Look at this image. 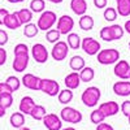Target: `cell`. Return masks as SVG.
<instances>
[{
	"label": "cell",
	"mask_w": 130,
	"mask_h": 130,
	"mask_svg": "<svg viewBox=\"0 0 130 130\" xmlns=\"http://www.w3.org/2000/svg\"><path fill=\"white\" fill-rule=\"evenodd\" d=\"M100 112L104 115V117H112L116 116L118 112H120V104L116 102H104L99 105Z\"/></svg>",
	"instance_id": "4fadbf2b"
},
{
	"label": "cell",
	"mask_w": 130,
	"mask_h": 130,
	"mask_svg": "<svg viewBox=\"0 0 130 130\" xmlns=\"http://www.w3.org/2000/svg\"><path fill=\"white\" fill-rule=\"evenodd\" d=\"M74 27V20L69 14H62L57 20V31L61 35H68Z\"/></svg>",
	"instance_id": "30bf717a"
},
{
	"label": "cell",
	"mask_w": 130,
	"mask_h": 130,
	"mask_svg": "<svg viewBox=\"0 0 130 130\" xmlns=\"http://www.w3.org/2000/svg\"><path fill=\"white\" fill-rule=\"evenodd\" d=\"M5 83L9 86V89H10V91H12V92L18 91L20 86H21V81L16 77V75H9V77L5 79Z\"/></svg>",
	"instance_id": "d6a6232c"
},
{
	"label": "cell",
	"mask_w": 130,
	"mask_h": 130,
	"mask_svg": "<svg viewBox=\"0 0 130 130\" xmlns=\"http://www.w3.org/2000/svg\"><path fill=\"white\" fill-rule=\"evenodd\" d=\"M8 34H7V31L3 30V29H0V47H3L5 46L7 43H8Z\"/></svg>",
	"instance_id": "f35d334b"
},
{
	"label": "cell",
	"mask_w": 130,
	"mask_h": 130,
	"mask_svg": "<svg viewBox=\"0 0 130 130\" xmlns=\"http://www.w3.org/2000/svg\"><path fill=\"white\" fill-rule=\"evenodd\" d=\"M98 62L102 65H111L116 64L120 60V52L116 48H107V50H100L96 53Z\"/></svg>",
	"instance_id": "3957f363"
},
{
	"label": "cell",
	"mask_w": 130,
	"mask_h": 130,
	"mask_svg": "<svg viewBox=\"0 0 130 130\" xmlns=\"http://www.w3.org/2000/svg\"><path fill=\"white\" fill-rule=\"evenodd\" d=\"M73 91L69 90V89H65V90H60V92L57 94V98H59V102L61 104H69L72 100H73Z\"/></svg>",
	"instance_id": "484cf974"
},
{
	"label": "cell",
	"mask_w": 130,
	"mask_h": 130,
	"mask_svg": "<svg viewBox=\"0 0 130 130\" xmlns=\"http://www.w3.org/2000/svg\"><path fill=\"white\" fill-rule=\"evenodd\" d=\"M124 30L127 32V34L130 35V20L129 21H126V22H125V25H124Z\"/></svg>",
	"instance_id": "f6af8a7d"
},
{
	"label": "cell",
	"mask_w": 130,
	"mask_h": 130,
	"mask_svg": "<svg viewBox=\"0 0 130 130\" xmlns=\"http://www.w3.org/2000/svg\"><path fill=\"white\" fill-rule=\"evenodd\" d=\"M104 120H105V117H104V115L100 112L99 108H98V109H94V111L91 112V115H90V121H91L92 124H95V125L103 122Z\"/></svg>",
	"instance_id": "e575fe53"
},
{
	"label": "cell",
	"mask_w": 130,
	"mask_h": 130,
	"mask_svg": "<svg viewBox=\"0 0 130 130\" xmlns=\"http://www.w3.org/2000/svg\"><path fill=\"white\" fill-rule=\"evenodd\" d=\"M31 56H32V59H34L38 64H44L48 60L50 53H48L47 48L44 47V44H42V43H37V44H34L31 47Z\"/></svg>",
	"instance_id": "9c48e42d"
},
{
	"label": "cell",
	"mask_w": 130,
	"mask_h": 130,
	"mask_svg": "<svg viewBox=\"0 0 130 130\" xmlns=\"http://www.w3.org/2000/svg\"><path fill=\"white\" fill-rule=\"evenodd\" d=\"M79 78L81 82H91L95 78V70L90 67H85L82 70H79Z\"/></svg>",
	"instance_id": "d4e9b609"
},
{
	"label": "cell",
	"mask_w": 130,
	"mask_h": 130,
	"mask_svg": "<svg viewBox=\"0 0 130 130\" xmlns=\"http://www.w3.org/2000/svg\"><path fill=\"white\" fill-rule=\"evenodd\" d=\"M60 37H61V34L57 31V29H50V30L46 31V39H47V42H50V43H56V42H59V40H60Z\"/></svg>",
	"instance_id": "836d02e7"
},
{
	"label": "cell",
	"mask_w": 130,
	"mask_h": 130,
	"mask_svg": "<svg viewBox=\"0 0 130 130\" xmlns=\"http://www.w3.org/2000/svg\"><path fill=\"white\" fill-rule=\"evenodd\" d=\"M29 8L34 13H42L46 8V0H31Z\"/></svg>",
	"instance_id": "4dcf8cb0"
},
{
	"label": "cell",
	"mask_w": 130,
	"mask_h": 130,
	"mask_svg": "<svg viewBox=\"0 0 130 130\" xmlns=\"http://www.w3.org/2000/svg\"><path fill=\"white\" fill-rule=\"evenodd\" d=\"M13 104V96H12V92H3L0 94V105H3L4 108H8L12 107Z\"/></svg>",
	"instance_id": "1f68e13d"
},
{
	"label": "cell",
	"mask_w": 130,
	"mask_h": 130,
	"mask_svg": "<svg viewBox=\"0 0 130 130\" xmlns=\"http://www.w3.org/2000/svg\"><path fill=\"white\" fill-rule=\"evenodd\" d=\"M7 2L12 3V4H17V3H22V2H25V0H7Z\"/></svg>",
	"instance_id": "7dc6e473"
},
{
	"label": "cell",
	"mask_w": 130,
	"mask_h": 130,
	"mask_svg": "<svg viewBox=\"0 0 130 130\" xmlns=\"http://www.w3.org/2000/svg\"><path fill=\"white\" fill-rule=\"evenodd\" d=\"M96 130H115V129H113L112 125H109V124H107V122L103 121V122L96 125Z\"/></svg>",
	"instance_id": "60d3db41"
},
{
	"label": "cell",
	"mask_w": 130,
	"mask_h": 130,
	"mask_svg": "<svg viewBox=\"0 0 130 130\" xmlns=\"http://www.w3.org/2000/svg\"><path fill=\"white\" fill-rule=\"evenodd\" d=\"M7 113V108H4L3 105H0V117H4Z\"/></svg>",
	"instance_id": "bcb514c9"
},
{
	"label": "cell",
	"mask_w": 130,
	"mask_h": 130,
	"mask_svg": "<svg viewBox=\"0 0 130 130\" xmlns=\"http://www.w3.org/2000/svg\"><path fill=\"white\" fill-rule=\"evenodd\" d=\"M129 50H130V42H129Z\"/></svg>",
	"instance_id": "f5cc1de1"
},
{
	"label": "cell",
	"mask_w": 130,
	"mask_h": 130,
	"mask_svg": "<svg viewBox=\"0 0 130 130\" xmlns=\"http://www.w3.org/2000/svg\"><path fill=\"white\" fill-rule=\"evenodd\" d=\"M117 2V14L121 17H129L130 16V0H116Z\"/></svg>",
	"instance_id": "ffe728a7"
},
{
	"label": "cell",
	"mask_w": 130,
	"mask_h": 130,
	"mask_svg": "<svg viewBox=\"0 0 130 130\" xmlns=\"http://www.w3.org/2000/svg\"><path fill=\"white\" fill-rule=\"evenodd\" d=\"M113 92L117 96H130V81H118L112 87Z\"/></svg>",
	"instance_id": "9a60e30c"
},
{
	"label": "cell",
	"mask_w": 130,
	"mask_h": 130,
	"mask_svg": "<svg viewBox=\"0 0 130 130\" xmlns=\"http://www.w3.org/2000/svg\"><path fill=\"white\" fill-rule=\"evenodd\" d=\"M39 91H43L48 96H57V94L60 92V85L55 79L42 78L40 79V86H39Z\"/></svg>",
	"instance_id": "8992f818"
},
{
	"label": "cell",
	"mask_w": 130,
	"mask_h": 130,
	"mask_svg": "<svg viewBox=\"0 0 130 130\" xmlns=\"http://www.w3.org/2000/svg\"><path fill=\"white\" fill-rule=\"evenodd\" d=\"M64 83L67 86V89L69 90H75L79 87L81 85V78H79V73L78 72H72L69 73L64 79Z\"/></svg>",
	"instance_id": "2e32d148"
},
{
	"label": "cell",
	"mask_w": 130,
	"mask_h": 130,
	"mask_svg": "<svg viewBox=\"0 0 130 130\" xmlns=\"http://www.w3.org/2000/svg\"><path fill=\"white\" fill-rule=\"evenodd\" d=\"M68 47L72 50H78L81 47V37L75 32L68 34Z\"/></svg>",
	"instance_id": "83f0119b"
},
{
	"label": "cell",
	"mask_w": 130,
	"mask_h": 130,
	"mask_svg": "<svg viewBox=\"0 0 130 130\" xmlns=\"http://www.w3.org/2000/svg\"><path fill=\"white\" fill-rule=\"evenodd\" d=\"M18 18H20V22L21 25H26L29 22H31V20H32V12L30 9L27 8H24V9H20L18 12H16Z\"/></svg>",
	"instance_id": "cb8c5ba5"
},
{
	"label": "cell",
	"mask_w": 130,
	"mask_h": 130,
	"mask_svg": "<svg viewBox=\"0 0 130 130\" xmlns=\"http://www.w3.org/2000/svg\"><path fill=\"white\" fill-rule=\"evenodd\" d=\"M78 25H79V27H81L82 30L89 31V30H92V29H94L95 21H94V18H92L91 16L83 14V16H81V18H79V21H78Z\"/></svg>",
	"instance_id": "44dd1931"
},
{
	"label": "cell",
	"mask_w": 130,
	"mask_h": 130,
	"mask_svg": "<svg viewBox=\"0 0 130 130\" xmlns=\"http://www.w3.org/2000/svg\"><path fill=\"white\" fill-rule=\"evenodd\" d=\"M103 16H104V20L105 21H108V22H113V21L117 18V10L115 8H111V7L109 8H105Z\"/></svg>",
	"instance_id": "d590c367"
},
{
	"label": "cell",
	"mask_w": 130,
	"mask_h": 130,
	"mask_svg": "<svg viewBox=\"0 0 130 130\" xmlns=\"http://www.w3.org/2000/svg\"><path fill=\"white\" fill-rule=\"evenodd\" d=\"M3 92H12L9 89V86L5 83V82H0V94H3ZM13 94V92H12Z\"/></svg>",
	"instance_id": "ee69618b"
},
{
	"label": "cell",
	"mask_w": 130,
	"mask_h": 130,
	"mask_svg": "<svg viewBox=\"0 0 130 130\" xmlns=\"http://www.w3.org/2000/svg\"><path fill=\"white\" fill-rule=\"evenodd\" d=\"M47 2L53 3V4H60V3H62V2H64V0H47Z\"/></svg>",
	"instance_id": "c3c4849f"
},
{
	"label": "cell",
	"mask_w": 130,
	"mask_h": 130,
	"mask_svg": "<svg viewBox=\"0 0 130 130\" xmlns=\"http://www.w3.org/2000/svg\"><path fill=\"white\" fill-rule=\"evenodd\" d=\"M100 96H102V92H100V89L96 87V86H90L87 87L81 95V100L82 103L89 107V108H94L98 105L100 100Z\"/></svg>",
	"instance_id": "7a4b0ae2"
},
{
	"label": "cell",
	"mask_w": 130,
	"mask_h": 130,
	"mask_svg": "<svg viewBox=\"0 0 130 130\" xmlns=\"http://www.w3.org/2000/svg\"><path fill=\"white\" fill-rule=\"evenodd\" d=\"M18 130H31V129H30V127H25V126H22V127L18 129Z\"/></svg>",
	"instance_id": "f907efd6"
},
{
	"label": "cell",
	"mask_w": 130,
	"mask_h": 130,
	"mask_svg": "<svg viewBox=\"0 0 130 130\" xmlns=\"http://www.w3.org/2000/svg\"><path fill=\"white\" fill-rule=\"evenodd\" d=\"M70 9L77 16H83L86 14V10H87V3H86V0H72Z\"/></svg>",
	"instance_id": "ac0fdd59"
},
{
	"label": "cell",
	"mask_w": 130,
	"mask_h": 130,
	"mask_svg": "<svg viewBox=\"0 0 130 130\" xmlns=\"http://www.w3.org/2000/svg\"><path fill=\"white\" fill-rule=\"evenodd\" d=\"M9 14V10L7 8H0V25H4V21Z\"/></svg>",
	"instance_id": "ab89813d"
},
{
	"label": "cell",
	"mask_w": 130,
	"mask_h": 130,
	"mask_svg": "<svg viewBox=\"0 0 130 130\" xmlns=\"http://www.w3.org/2000/svg\"><path fill=\"white\" fill-rule=\"evenodd\" d=\"M5 61H7V51L3 47H0V67L4 65Z\"/></svg>",
	"instance_id": "b9f144b4"
},
{
	"label": "cell",
	"mask_w": 130,
	"mask_h": 130,
	"mask_svg": "<svg viewBox=\"0 0 130 130\" xmlns=\"http://www.w3.org/2000/svg\"><path fill=\"white\" fill-rule=\"evenodd\" d=\"M56 22H57V16L55 12H52V10H43L40 17L38 18L37 26L39 30L47 31V30L52 29Z\"/></svg>",
	"instance_id": "277c9868"
},
{
	"label": "cell",
	"mask_w": 130,
	"mask_h": 130,
	"mask_svg": "<svg viewBox=\"0 0 130 130\" xmlns=\"http://www.w3.org/2000/svg\"><path fill=\"white\" fill-rule=\"evenodd\" d=\"M99 35H100V38H102L103 40H105V42H113V40H112V37H111V32H109V27H108V26H104V27L100 30Z\"/></svg>",
	"instance_id": "8d00e7d4"
},
{
	"label": "cell",
	"mask_w": 130,
	"mask_h": 130,
	"mask_svg": "<svg viewBox=\"0 0 130 130\" xmlns=\"http://www.w3.org/2000/svg\"><path fill=\"white\" fill-rule=\"evenodd\" d=\"M81 47L85 51V53H87L89 56L96 55V53L100 51V48H102L100 43L98 42L96 39L91 38V37H86V38L81 39Z\"/></svg>",
	"instance_id": "ba28073f"
},
{
	"label": "cell",
	"mask_w": 130,
	"mask_h": 130,
	"mask_svg": "<svg viewBox=\"0 0 130 130\" xmlns=\"http://www.w3.org/2000/svg\"><path fill=\"white\" fill-rule=\"evenodd\" d=\"M61 130H77V129H74V127H65V129H61Z\"/></svg>",
	"instance_id": "681fc988"
},
{
	"label": "cell",
	"mask_w": 130,
	"mask_h": 130,
	"mask_svg": "<svg viewBox=\"0 0 130 130\" xmlns=\"http://www.w3.org/2000/svg\"><path fill=\"white\" fill-rule=\"evenodd\" d=\"M68 52H69L68 43L62 42V40H59L56 43H53V47H52V51H51V56H52L53 60H56V61H62V60L67 59Z\"/></svg>",
	"instance_id": "52a82bcc"
},
{
	"label": "cell",
	"mask_w": 130,
	"mask_h": 130,
	"mask_svg": "<svg viewBox=\"0 0 130 130\" xmlns=\"http://www.w3.org/2000/svg\"><path fill=\"white\" fill-rule=\"evenodd\" d=\"M127 121H129V125H130V115L127 116Z\"/></svg>",
	"instance_id": "816d5d0a"
},
{
	"label": "cell",
	"mask_w": 130,
	"mask_h": 130,
	"mask_svg": "<svg viewBox=\"0 0 130 130\" xmlns=\"http://www.w3.org/2000/svg\"><path fill=\"white\" fill-rule=\"evenodd\" d=\"M40 79L42 78L37 77V75H34L32 73H26L24 77H22V79H21V82H22V85L25 86L26 89L38 91L39 90V86H40Z\"/></svg>",
	"instance_id": "5bb4252c"
},
{
	"label": "cell",
	"mask_w": 130,
	"mask_h": 130,
	"mask_svg": "<svg viewBox=\"0 0 130 130\" xmlns=\"http://www.w3.org/2000/svg\"><path fill=\"white\" fill-rule=\"evenodd\" d=\"M35 102H34V99H32L31 96H24L22 99H21V102H20V105H18V109H20V112L21 113H24V115H29L30 116V112L32 111V108L35 107Z\"/></svg>",
	"instance_id": "e0dca14e"
},
{
	"label": "cell",
	"mask_w": 130,
	"mask_h": 130,
	"mask_svg": "<svg viewBox=\"0 0 130 130\" xmlns=\"http://www.w3.org/2000/svg\"><path fill=\"white\" fill-rule=\"evenodd\" d=\"M60 118H61V121L64 122H70V124H79L82 121V113L78 111V109H75V108L73 107H64L61 112H60Z\"/></svg>",
	"instance_id": "5b68a950"
},
{
	"label": "cell",
	"mask_w": 130,
	"mask_h": 130,
	"mask_svg": "<svg viewBox=\"0 0 130 130\" xmlns=\"http://www.w3.org/2000/svg\"><path fill=\"white\" fill-rule=\"evenodd\" d=\"M43 125L47 127V130H61L62 129V121L60 116L55 113H46L43 117Z\"/></svg>",
	"instance_id": "8fae6325"
},
{
	"label": "cell",
	"mask_w": 130,
	"mask_h": 130,
	"mask_svg": "<svg viewBox=\"0 0 130 130\" xmlns=\"http://www.w3.org/2000/svg\"><path fill=\"white\" fill-rule=\"evenodd\" d=\"M108 27H109V32H111L112 40L121 39V38L124 37V34H125L124 27L120 26V25H117V24H115V25H112V26H108Z\"/></svg>",
	"instance_id": "f1b7e54d"
},
{
	"label": "cell",
	"mask_w": 130,
	"mask_h": 130,
	"mask_svg": "<svg viewBox=\"0 0 130 130\" xmlns=\"http://www.w3.org/2000/svg\"><path fill=\"white\" fill-rule=\"evenodd\" d=\"M69 67L74 72H78V70H82L85 67H86V62H85V59L79 55H75L73 56L70 60H69Z\"/></svg>",
	"instance_id": "7402d4cb"
},
{
	"label": "cell",
	"mask_w": 130,
	"mask_h": 130,
	"mask_svg": "<svg viewBox=\"0 0 130 130\" xmlns=\"http://www.w3.org/2000/svg\"><path fill=\"white\" fill-rule=\"evenodd\" d=\"M115 75L118 77L122 81H126L129 79V74H130V64L125 60H118L115 65Z\"/></svg>",
	"instance_id": "7c38bea8"
},
{
	"label": "cell",
	"mask_w": 130,
	"mask_h": 130,
	"mask_svg": "<svg viewBox=\"0 0 130 130\" xmlns=\"http://www.w3.org/2000/svg\"><path fill=\"white\" fill-rule=\"evenodd\" d=\"M107 4H108V0H94V5L96 8H99V9L105 8Z\"/></svg>",
	"instance_id": "7bdbcfd3"
},
{
	"label": "cell",
	"mask_w": 130,
	"mask_h": 130,
	"mask_svg": "<svg viewBox=\"0 0 130 130\" xmlns=\"http://www.w3.org/2000/svg\"><path fill=\"white\" fill-rule=\"evenodd\" d=\"M46 113H47V111H46L44 107L39 105V104H35V107L32 108V111L30 112V116L34 118V120H37V121H42L43 117L46 116Z\"/></svg>",
	"instance_id": "4316f807"
},
{
	"label": "cell",
	"mask_w": 130,
	"mask_h": 130,
	"mask_svg": "<svg viewBox=\"0 0 130 130\" xmlns=\"http://www.w3.org/2000/svg\"><path fill=\"white\" fill-rule=\"evenodd\" d=\"M9 122L14 129H21L25 124V115L21 113V112H14V113H12V116H10Z\"/></svg>",
	"instance_id": "603a6c76"
},
{
	"label": "cell",
	"mask_w": 130,
	"mask_h": 130,
	"mask_svg": "<svg viewBox=\"0 0 130 130\" xmlns=\"http://www.w3.org/2000/svg\"><path fill=\"white\" fill-rule=\"evenodd\" d=\"M120 109H121L122 115L127 117V116L130 115V100H125V102H124V103L121 104Z\"/></svg>",
	"instance_id": "74e56055"
},
{
	"label": "cell",
	"mask_w": 130,
	"mask_h": 130,
	"mask_svg": "<svg viewBox=\"0 0 130 130\" xmlns=\"http://www.w3.org/2000/svg\"><path fill=\"white\" fill-rule=\"evenodd\" d=\"M14 60L12 62V68L13 70L22 73L24 70H26L27 65H29V47L25 44V43H18V44L14 47Z\"/></svg>",
	"instance_id": "6da1fadb"
},
{
	"label": "cell",
	"mask_w": 130,
	"mask_h": 130,
	"mask_svg": "<svg viewBox=\"0 0 130 130\" xmlns=\"http://www.w3.org/2000/svg\"><path fill=\"white\" fill-rule=\"evenodd\" d=\"M38 32H39V29L37 26V24H32V22H29L25 25L24 27V35L26 38H34L38 35Z\"/></svg>",
	"instance_id": "f546056e"
},
{
	"label": "cell",
	"mask_w": 130,
	"mask_h": 130,
	"mask_svg": "<svg viewBox=\"0 0 130 130\" xmlns=\"http://www.w3.org/2000/svg\"><path fill=\"white\" fill-rule=\"evenodd\" d=\"M4 25H5V27H8L10 30H17L18 27L22 26V25H21V22H20V18H18V16H17L16 12L9 13L7 16V18L4 21Z\"/></svg>",
	"instance_id": "d6986e66"
},
{
	"label": "cell",
	"mask_w": 130,
	"mask_h": 130,
	"mask_svg": "<svg viewBox=\"0 0 130 130\" xmlns=\"http://www.w3.org/2000/svg\"><path fill=\"white\" fill-rule=\"evenodd\" d=\"M129 79H130V74H129Z\"/></svg>",
	"instance_id": "db71d44e"
}]
</instances>
